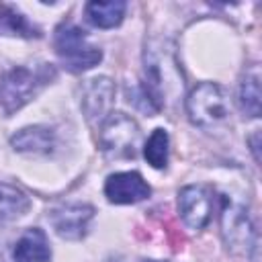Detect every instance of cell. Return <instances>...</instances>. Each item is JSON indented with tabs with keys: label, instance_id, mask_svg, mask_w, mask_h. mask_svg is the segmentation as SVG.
Masks as SVG:
<instances>
[{
	"label": "cell",
	"instance_id": "obj_12",
	"mask_svg": "<svg viewBox=\"0 0 262 262\" xmlns=\"http://www.w3.org/2000/svg\"><path fill=\"white\" fill-rule=\"evenodd\" d=\"M125 8L127 4L121 0H111V2H88L86 4V16L94 27L100 29H113L117 25H121L123 16H125Z\"/></svg>",
	"mask_w": 262,
	"mask_h": 262
},
{
	"label": "cell",
	"instance_id": "obj_14",
	"mask_svg": "<svg viewBox=\"0 0 262 262\" xmlns=\"http://www.w3.org/2000/svg\"><path fill=\"white\" fill-rule=\"evenodd\" d=\"M239 108L248 115V117H260V72L258 68H250L242 82H239Z\"/></svg>",
	"mask_w": 262,
	"mask_h": 262
},
{
	"label": "cell",
	"instance_id": "obj_15",
	"mask_svg": "<svg viewBox=\"0 0 262 262\" xmlns=\"http://www.w3.org/2000/svg\"><path fill=\"white\" fill-rule=\"evenodd\" d=\"M0 35H10V37H25V39H33L39 37V29L33 27L27 16L23 12H18L16 8L2 4L0 6Z\"/></svg>",
	"mask_w": 262,
	"mask_h": 262
},
{
	"label": "cell",
	"instance_id": "obj_16",
	"mask_svg": "<svg viewBox=\"0 0 262 262\" xmlns=\"http://www.w3.org/2000/svg\"><path fill=\"white\" fill-rule=\"evenodd\" d=\"M143 158L154 168L166 166V162H168V133L164 129H154V133L149 135V139L143 147Z\"/></svg>",
	"mask_w": 262,
	"mask_h": 262
},
{
	"label": "cell",
	"instance_id": "obj_3",
	"mask_svg": "<svg viewBox=\"0 0 262 262\" xmlns=\"http://www.w3.org/2000/svg\"><path fill=\"white\" fill-rule=\"evenodd\" d=\"M186 115L192 125L215 129L229 117V100L225 90L215 82H203L186 96Z\"/></svg>",
	"mask_w": 262,
	"mask_h": 262
},
{
	"label": "cell",
	"instance_id": "obj_5",
	"mask_svg": "<svg viewBox=\"0 0 262 262\" xmlns=\"http://www.w3.org/2000/svg\"><path fill=\"white\" fill-rule=\"evenodd\" d=\"M221 233L233 252H246L252 248L258 250V237L252 227V221L244 209V205L229 201V196H223V209H221Z\"/></svg>",
	"mask_w": 262,
	"mask_h": 262
},
{
	"label": "cell",
	"instance_id": "obj_17",
	"mask_svg": "<svg viewBox=\"0 0 262 262\" xmlns=\"http://www.w3.org/2000/svg\"><path fill=\"white\" fill-rule=\"evenodd\" d=\"M258 137H260V133L256 131V133L252 135V139H250V141H252V151H254V158H256V162L260 160V154H258Z\"/></svg>",
	"mask_w": 262,
	"mask_h": 262
},
{
	"label": "cell",
	"instance_id": "obj_18",
	"mask_svg": "<svg viewBox=\"0 0 262 262\" xmlns=\"http://www.w3.org/2000/svg\"><path fill=\"white\" fill-rule=\"evenodd\" d=\"M145 262H158V260H145Z\"/></svg>",
	"mask_w": 262,
	"mask_h": 262
},
{
	"label": "cell",
	"instance_id": "obj_2",
	"mask_svg": "<svg viewBox=\"0 0 262 262\" xmlns=\"http://www.w3.org/2000/svg\"><path fill=\"white\" fill-rule=\"evenodd\" d=\"M53 45H55V53L59 55L63 68L74 74L86 72L98 66V61L102 59V51L88 41L86 33L80 27L72 23H63L55 29Z\"/></svg>",
	"mask_w": 262,
	"mask_h": 262
},
{
	"label": "cell",
	"instance_id": "obj_7",
	"mask_svg": "<svg viewBox=\"0 0 262 262\" xmlns=\"http://www.w3.org/2000/svg\"><path fill=\"white\" fill-rule=\"evenodd\" d=\"M115 98V84L106 76L86 80L82 86V108L90 123H102L111 113Z\"/></svg>",
	"mask_w": 262,
	"mask_h": 262
},
{
	"label": "cell",
	"instance_id": "obj_4",
	"mask_svg": "<svg viewBox=\"0 0 262 262\" xmlns=\"http://www.w3.org/2000/svg\"><path fill=\"white\" fill-rule=\"evenodd\" d=\"M100 147L111 160L135 158L139 145V127L125 113H111L100 123Z\"/></svg>",
	"mask_w": 262,
	"mask_h": 262
},
{
	"label": "cell",
	"instance_id": "obj_13",
	"mask_svg": "<svg viewBox=\"0 0 262 262\" xmlns=\"http://www.w3.org/2000/svg\"><path fill=\"white\" fill-rule=\"evenodd\" d=\"M29 207L31 201L20 188L8 182H0V223L23 217L29 211Z\"/></svg>",
	"mask_w": 262,
	"mask_h": 262
},
{
	"label": "cell",
	"instance_id": "obj_10",
	"mask_svg": "<svg viewBox=\"0 0 262 262\" xmlns=\"http://www.w3.org/2000/svg\"><path fill=\"white\" fill-rule=\"evenodd\" d=\"M12 258H14V262H49L51 248H49L45 231L39 227L27 229L18 237V242L12 250Z\"/></svg>",
	"mask_w": 262,
	"mask_h": 262
},
{
	"label": "cell",
	"instance_id": "obj_8",
	"mask_svg": "<svg viewBox=\"0 0 262 262\" xmlns=\"http://www.w3.org/2000/svg\"><path fill=\"white\" fill-rule=\"evenodd\" d=\"M151 192L149 184L137 172H117L104 182V194L115 205H131L147 199Z\"/></svg>",
	"mask_w": 262,
	"mask_h": 262
},
{
	"label": "cell",
	"instance_id": "obj_6",
	"mask_svg": "<svg viewBox=\"0 0 262 262\" xmlns=\"http://www.w3.org/2000/svg\"><path fill=\"white\" fill-rule=\"evenodd\" d=\"M178 213L188 229H203L213 213V192L205 184H190L178 192Z\"/></svg>",
	"mask_w": 262,
	"mask_h": 262
},
{
	"label": "cell",
	"instance_id": "obj_1",
	"mask_svg": "<svg viewBox=\"0 0 262 262\" xmlns=\"http://www.w3.org/2000/svg\"><path fill=\"white\" fill-rule=\"evenodd\" d=\"M55 78V70L51 63H41L37 68L16 66L0 82V104L6 115L18 111L27 104L49 80Z\"/></svg>",
	"mask_w": 262,
	"mask_h": 262
},
{
	"label": "cell",
	"instance_id": "obj_9",
	"mask_svg": "<svg viewBox=\"0 0 262 262\" xmlns=\"http://www.w3.org/2000/svg\"><path fill=\"white\" fill-rule=\"evenodd\" d=\"M94 209L90 205H61L49 213V221L59 237L63 239H80L86 233L88 221L92 219Z\"/></svg>",
	"mask_w": 262,
	"mask_h": 262
},
{
	"label": "cell",
	"instance_id": "obj_11",
	"mask_svg": "<svg viewBox=\"0 0 262 262\" xmlns=\"http://www.w3.org/2000/svg\"><path fill=\"white\" fill-rule=\"evenodd\" d=\"M10 145L20 154H49L55 145V135L51 129L41 125L25 127L10 137Z\"/></svg>",
	"mask_w": 262,
	"mask_h": 262
}]
</instances>
